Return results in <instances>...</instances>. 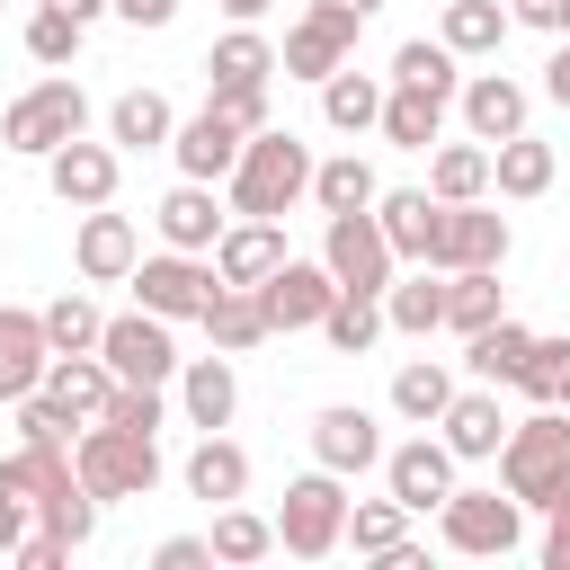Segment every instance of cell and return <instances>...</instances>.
<instances>
[{
	"mask_svg": "<svg viewBox=\"0 0 570 570\" xmlns=\"http://www.w3.org/2000/svg\"><path fill=\"white\" fill-rule=\"evenodd\" d=\"M321 9H347V18H374L383 0H321Z\"/></svg>",
	"mask_w": 570,
	"mask_h": 570,
	"instance_id": "59",
	"label": "cell"
},
{
	"mask_svg": "<svg viewBox=\"0 0 570 570\" xmlns=\"http://www.w3.org/2000/svg\"><path fill=\"white\" fill-rule=\"evenodd\" d=\"M436 534L445 552H472V561H508L525 543V508L508 490H445L436 499Z\"/></svg>",
	"mask_w": 570,
	"mask_h": 570,
	"instance_id": "6",
	"label": "cell"
},
{
	"mask_svg": "<svg viewBox=\"0 0 570 570\" xmlns=\"http://www.w3.org/2000/svg\"><path fill=\"white\" fill-rule=\"evenodd\" d=\"M187 490H196L205 508H232V499L249 490V454H240L223 428H205V436H196V454H187Z\"/></svg>",
	"mask_w": 570,
	"mask_h": 570,
	"instance_id": "28",
	"label": "cell"
},
{
	"mask_svg": "<svg viewBox=\"0 0 570 570\" xmlns=\"http://www.w3.org/2000/svg\"><path fill=\"white\" fill-rule=\"evenodd\" d=\"M80 36H89L80 18H62V9H45V0H36V18H27V53H36L45 71H62V62L80 53Z\"/></svg>",
	"mask_w": 570,
	"mask_h": 570,
	"instance_id": "45",
	"label": "cell"
},
{
	"mask_svg": "<svg viewBox=\"0 0 570 570\" xmlns=\"http://www.w3.org/2000/svg\"><path fill=\"white\" fill-rule=\"evenodd\" d=\"M214 107H223V116H232L240 134H258V125H276V116H267V80H249V89H214Z\"/></svg>",
	"mask_w": 570,
	"mask_h": 570,
	"instance_id": "49",
	"label": "cell"
},
{
	"mask_svg": "<svg viewBox=\"0 0 570 570\" xmlns=\"http://www.w3.org/2000/svg\"><path fill=\"white\" fill-rule=\"evenodd\" d=\"M151 223H160V240H169V249L214 258V240H223V223H232V214L214 205V187H205V178H187V187H169V196H160V214H151Z\"/></svg>",
	"mask_w": 570,
	"mask_h": 570,
	"instance_id": "22",
	"label": "cell"
},
{
	"mask_svg": "<svg viewBox=\"0 0 570 570\" xmlns=\"http://www.w3.org/2000/svg\"><path fill=\"white\" fill-rule=\"evenodd\" d=\"M62 552H71V543H62V534H45V525H27V543H18V552H9V561H27V570H53V561H62Z\"/></svg>",
	"mask_w": 570,
	"mask_h": 570,
	"instance_id": "51",
	"label": "cell"
},
{
	"mask_svg": "<svg viewBox=\"0 0 570 570\" xmlns=\"http://www.w3.org/2000/svg\"><path fill=\"white\" fill-rule=\"evenodd\" d=\"M0 9H9V0H0Z\"/></svg>",
	"mask_w": 570,
	"mask_h": 570,
	"instance_id": "62",
	"label": "cell"
},
{
	"mask_svg": "<svg viewBox=\"0 0 570 570\" xmlns=\"http://www.w3.org/2000/svg\"><path fill=\"white\" fill-rule=\"evenodd\" d=\"M490 321H499V267H454V276H445V321H436V330L472 338V330H490Z\"/></svg>",
	"mask_w": 570,
	"mask_h": 570,
	"instance_id": "37",
	"label": "cell"
},
{
	"mask_svg": "<svg viewBox=\"0 0 570 570\" xmlns=\"http://www.w3.org/2000/svg\"><path fill=\"white\" fill-rule=\"evenodd\" d=\"M36 321H45V347H53V356H80V347H98V330H107V312H98L80 285H71V294H53Z\"/></svg>",
	"mask_w": 570,
	"mask_h": 570,
	"instance_id": "42",
	"label": "cell"
},
{
	"mask_svg": "<svg viewBox=\"0 0 570 570\" xmlns=\"http://www.w3.org/2000/svg\"><path fill=\"white\" fill-rule=\"evenodd\" d=\"M205 561H214V543H205V534H169V543L151 552V570H205Z\"/></svg>",
	"mask_w": 570,
	"mask_h": 570,
	"instance_id": "50",
	"label": "cell"
},
{
	"mask_svg": "<svg viewBox=\"0 0 570 570\" xmlns=\"http://www.w3.org/2000/svg\"><path fill=\"white\" fill-rule=\"evenodd\" d=\"M561 410H570V374H561Z\"/></svg>",
	"mask_w": 570,
	"mask_h": 570,
	"instance_id": "61",
	"label": "cell"
},
{
	"mask_svg": "<svg viewBox=\"0 0 570 570\" xmlns=\"http://www.w3.org/2000/svg\"><path fill=\"white\" fill-rule=\"evenodd\" d=\"M36 525L45 534H62V543H89L98 534V499L71 481V490H53V499H36Z\"/></svg>",
	"mask_w": 570,
	"mask_h": 570,
	"instance_id": "46",
	"label": "cell"
},
{
	"mask_svg": "<svg viewBox=\"0 0 570 570\" xmlns=\"http://www.w3.org/2000/svg\"><path fill=\"white\" fill-rule=\"evenodd\" d=\"M543 98H552V107H570V36H561V45H552V62H543Z\"/></svg>",
	"mask_w": 570,
	"mask_h": 570,
	"instance_id": "54",
	"label": "cell"
},
{
	"mask_svg": "<svg viewBox=\"0 0 570 570\" xmlns=\"http://www.w3.org/2000/svg\"><path fill=\"white\" fill-rule=\"evenodd\" d=\"M561 36H570V0H561Z\"/></svg>",
	"mask_w": 570,
	"mask_h": 570,
	"instance_id": "60",
	"label": "cell"
},
{
	"mask_svg": "<svg viewBox=\"0 0 570 570\" xmlns=\"http://www.w3.org/2000/svg\"><path fill=\"white\" fill-rule=\"evenodd\" d=\"M45 9H62V18H80V27H98V18H107V0H45Z\"/></svg>",
	"mask_w": 570,
	"mask_h": 570,
	"instance_id": "57",
	"label": "cell"
},
{
	"mask_svg": "<svg viewBox=\"0 0 570 570\" xmlns=\"http://www.w3.org/2000/svg\"><path fill=\"white\" fill-rule=\"evenodd\" d=\"M508 18H517V27H552V36H561V0H508Z\"/></svg>",
	"mask_w": 570,
	"mask_h": 570,
	"instance_id": "56",
	"label": "cell"
},
{
	"mask_svg": "<svg viewBox=\"0 0 570 570\" xmlns=\"http://www.w3.org/2000/svg\"><path fill=\"white\" fill-rule=\"evenodd\" d=\"M508 27H517V18H508L499 0H445L436 45H445L454 62H481V53H499V45H508Z\"/></svg>",
	"mask_w": 570,
	"mask_h": 570,
	"instance_id": "30",
	"label": "cell"
},
{
	"mask_svg": "<svg viewBox=\"0 0 570 570\" xmlns=\"http://www.w3.org/2000/svg\"><path fill=\"white\" fill-rule=\"evenodd\" d=\"M36 392H53L71 419H98L107 410V392H116V374H107V356L98 347H80V356H45V383Z\"/></svg>",
	"mask_w": 570,
	"mask_h": 570,
	"instance_id": "27",
	"label": "cell"
},
{
	"mask_svg": "<svg viewBox=\"0 0 570 570\" xmlns=\"http://www.w3.org/2000/svg\"><path fill=\"white\" fill-rule=\"evenodd\" d=\"M116 18H134V27H169L178 18V0H107Z\"/></svg>",
	"mask_w": 570,
	"mask_h": 570,
	"instance_id": "55",
	"label": "cell"
},
{
	"mask_svg": "<svg viewBox=\"0 0 570 570\" xmlns=\"http://www.w3.org/2000/svg\"><path fill=\"white\" fill-rule=\"evenodd\" d=\"M508 258V214H490L481 196L463 205H436V232H428V267H499Z\"/></svg>",
	"mask_w": 570,
	"mask_h": 570,
	"instance_id": "10",
	"label": "cell"
},
{
	"mask_svg": "<svg viewBox=\"0 0 570 570\" xmlns=\"http://www.w3.org/2000/svg\"><path fill=\"white\" fill-rule=\"evenodd\" d=\"M392 80H410V89H436V98H454V89H463L454 53H445V45H428V36H410V45L392 53Z\"/></svg>",
	"mask_w": 570,
	"mask_h": 570,
	"instance_id": "44",
	"label": "cell"
},
{
	"mask_svg": "<svg viewBox=\"0 0 570 570\" xmlns=\"http://www.w3.org/2000/svg\"><path fill=\"white\" fill-rule=\"evenodd\" d=\"M312 205H321V214H356V205H374V160H356V151L312 160Z\"/></svg>",
	"mask_w": 570,
	"mask_h": 570,
	"instance_id": "41",
	"label": "cell"
},
{
	"mask_svg": "<svg viewBox=\"0 0 570 570\" xmlns=\"http://www.w3.org/2000/svg\"><path fill=\"white\" fill-rule=\"evenodd\" d=\"M356 27H365V18H347V9H321V0H312V9L285 27L276 71H285V80H330V71L356 53Z\"/></svg>",
	"mask_w": 570,
	"mask_h": 570,
	"instance_id": "11",
	"label": "cell"
},
{
	"mask_svg": "<svg viewBox=\"0 0 570 570\" xmlns=\"http://www.w3.org/2000/svg\"><path fill=\"white\" fill-rule=\"evenodd\" d=\"M454 107H463V134H472V142H508V134H525V89H517L508 71H472V80L454 89Z\"/></svg>",
	"mask_w": 570,
	"mask_h": 570,
	"instance_id": "19",
	"label": "cell"
},
{
	"mask_svg": "<svg viewBox=\"0 0 570 570\" xmlns=\"http://www.w3.org/2000/svg\"><path fill=\"white\" fill-rule=\"evenodd\" d=\"M445 107H454V98H436V89H410V80H392V89H383V116H374V134H383L392 151H428V142L445 134Z\"/></svg>",
	"mask_w": 570,
	"mask_h": 570,
	"instance_id": "23",
	"label": "cell"
},
{
	"mask_svg": "<svg viewBox=\"0 0 570 570\" xmlns=\"http://www.w3.org/2000/svg\"><path fill=\"white\" fill-rule=\"evenodd\" d=\"M223 18H240V27H258V18H267V0H223Z\"/></svg>",
	"mask_w": 570,
	"mask_h": 570,
	"instance_id": "58",
	"label": "cell"
},
{
	"mask_svg": "<svg viewBox=\"0 0 570 570\" xmlns=\"http://www.w3.org/2000/svg\"><path fill=\"white\" fill-rule=\"evenodd\" d=\"M9 410H18V445H71V428H80L53 392H27V401H9Z\"/></svg>",
	"mask_w": 570,
	"mask_h": 570,
	"instance_id": "48",
	"label": "cell"
},
{
	"mask_svg": "<svg viewBox=\"0 0 570 570\" xmlns=\"http://www.w3.org/2000/svg\"><path fill=\"white\" fill-rule=\"evenodd\" d=\"M561 374H570V338H534L508 392H525V401H561Z\"/></svg>",
	"mask_w": 570,
	"mask_h": 570,
	"instance_id": "47",
	"label": "cell"
},
{
	"mask_svg": "<svg viewBox=\"0 0 570 570\" xmlns=\"http://www.w3.org/2000/svg\"><path fill=\"white\" fill-rule=\"evenodd\" d=\"M45 187H53L62 205H107V196H116V142H89V134L53 142V151H45Z\"/></svg>",
	"mask_w": 570,
	"mask_h": 570,
	"instance_id": "16",
	"label": "cell"
},
{
	"mask_svg": "<svg viewBox=\"0 0 570 570\" xmlns=\"http://www.w3.org/2000/svg\"><path fill=\"white\" fill-rule=\"evenodd\" d=\"M436 321H445V267H419V276H401V267H392V285H383V330L428 338Z\"/></svg>",
	"mask_w": 570,
	"mask_h": 570,
	"instance_id": "29",
	"label": "cell"
},
{
	"mask_svg": "<svg viewBox=\"0 0 570 570\" xmlns=\"http://www.w3.org/2000/svg\"><path fill=\"white\" fill-rule=\"evenodd\" d=\"M525 347H534V330L499 312L490 330H472V338H463V365H472V383H517V365H525Z\"/></svg>",
	"mask_w": 570,
	"mask_h": 570,
	"instance_id": "36",
	"label": "cell"
},
{
	"mask_svg": "<svg viewBox=\"0 0 570 570\" xmlns=\"http://www.w3.org/2000/svg\"><path fill=\"white\" fill-rule=\"evenodd\" d=\"M125 285H134L142 312H160V321H196L205 294H214L223 276H214V258H196V249H160V258H134Z\"/></svg>",
	"mask_w": 570,
	"mask_h": 570,
	"instance_id": "9",
	"label": "cell"
},
{
	"mask_svg": "<svg viewBox=\"0 0 570 570\" xmlns=\"http://www.w3.org/2000/svg\"><path fill=\"white\" fill-rule=\"evenodd\" d=\"M18 543H27V499L0 490V552H18Z\"/></svg>",
	"mask_w": 570,
	"mask_h": 570,
	"instance_id": "53",
	"label": "cell"
},
{
	"mask_svg": "<svg viewBox=\"0 0 570 570\" xmlns=\"http://www.w3.org/2000/svg\"><path fill=\"white\" fill-rule=\"evenodd\" d=\"M338 543H356L365 561H383V552L410 543V508H401V499H347V534H338Z\"/></svg>",
	"mask_w": 570,
	"mask_h": 570,
	"instance_id": "40",
	"label": "cell"
},
{
	"mask_svg": "<svg viewBox=\"0 0 570 570\" xmlns=\"http://www.w3.org/2000/svg\"><path fill=\"white\" fill-rule=\"evenodd\" d=\"M383 490H392L410 517H428V508L454 490V454H445V436H410V445H392V454H383Z\"/></svg>",
	"mask_w": 570,
	"mask_h": 570,
	"instance_id": "15",
	"label": "cell"
},
{
	"mask_svg": "<svg viewBox=\"0 0 570 570\" xmlns=\"http://www.w3.org/2000/svg\"><path fill=\"white\" fill-rule=\"evenodd\" d=\"M428 196H436V205L490 196V142H436V151H428Z\"/></svg>",
	"mask_w": 570,
	"mask_h": 570,
	"instance_id": "34",
	"label": "cell"
},
{
	"mask_svg": "<svg viewBox=\"0 0 570 570\" xmlns=\"http://www.w3.org/2000/svg\"><path fill=\"white\" fill-rule=\"evenodd\" d=\"M134 258H142L134 223H125V214H107V205H80V232H71V267H80L89 285H125V276H134Z\"/></svg>",
	"mask_w": 570,
	"mask_h": 570,
	"instance_id": "14",
	"label": "cell"
},
{
	"mask_svg": "<svg viewBox=\"0 0 570 570\" xmlns=\"http://www.w3.org/2000/svg\"><path fill=\"white\" fill-rule=\"evenodd\" d=\"M321 267L347 285V294H383L392 285V240H383V223H374V205H356V214H330V232H321Z\"/></svg>",
	"mask_w": 570,
	"mask_h": 570,
	"instance_id": "7",
	"label": "cell"
},
{
	"mask_svg": "<svg viewBox=\"0 0 570 570\" xmlns=\"http://www.w3.org/2000/svg\"><path fill=\"white\" fill-rule=\"evenodd\" d=\"M240 142H249V134H240V125H232V116H223L214 98H205V107H196V116H187V125L169 134V151H178V169H187V178H205V187H214V178H232V160H240Z\"/></svg>",
	"mask_w": 570,
	"mask_h": 570,
	"instance_id": "18",
	"label": "cell"
},
{
	"mask_svg": "<svg viewBox=\"0 0 570 570\" xmlns=\"http://www.w3.org/2000/svg\"><path fill=\"white\" fill-rule=\"evenodd\" d=\"M71 472H80V490H89L98 508H107V499H151V481H160V436H134V428H116V419H80Z\"/></svg>",
	"mask_w": 570,
	"mask_h": 570,
	"instance_id": "3",
	"label": "cell"
},
{
	"mask_svg": "<svg viewBox=\"0 0 570 570\" xmlns=\"http://www.w3.org/2000/svg\"><path fill=\"white\" fill-rule=\"evenodd\" d=\"M312 463H321V472H338V481H356L365 463H383V428H374V410L330 401V410L312 419Z\"/></svg>",
	"mask_w": 570,
	"mask_h": 570,
	"instance_id": "13",
	"label": "cell"
},
{
	"mask_svg": "<svg viewBox=\"0 0 570 570\" xmlns=\"http://www.w3.org/2000/svg\"><path fill=\"white\" fill-rule=\"evenodd\" d=\"M454 401V374L436 365V356H410L401 374H392V410L410 419V428H436V410Z\"/></svg>",
	"mask_w": 570,
	"mask_h": 570,
	"instance_id": "39",
	"label": "cell"
},
{
	"mask_svg": "<svg viewBox=\"0 0 570 570\" xmlns=\"http://www.w3.org/2000/svg\"><path fill=\"white\" fill-rule=\"evenodd\" d=\"M552 142H534V134H508V142H490V187L499 196H543L552 187Z\"/></svg>",
	"mask_w": 570,
	"mask_h": 570,
	"instance_id": "35",
	"label": "cell"
},
{
	"mask_svg": "<svg viewBox=\"0 0 570 570\" xmlns=\"http://www.w3.org/2000/svg\"><path fill=\"white\" fill-rule=\"evenodd\" d=\"M196 321H205V338H214L223 356H249L258 338H276V330H267V303H258V285H214Z\"/></svg>",
	"mask_w": 570,
	"mask_h": 570,
	"instance_id": "24",
	"label": "cell"
},
{
	"mask_svg": "<svg viewBox=\"0 0 570 570\" xmlns=\"http://www.w3.org/2000/svg\"><path fill=\"white\" fill-rule=\"evenodd\" d=\"M276 258H285V223H267V214H240L214 240V276L223 285H258V276H276Z\"/></svg>",
	"mask_w": 570,
	"mask_h": 570,
	"instance_id": "20",
	"label": "cell"
},
{
	"mask_svg": "<svg viewBox=\"0 0 570 570\" xmlns=\"http://www.w3.org/2000/svg\"><path fill=\"white\" fill-rule=\"evenodd\" d=\"M71 134H89V98H80V80H36V89H18L9 98V116H0V151H27V160H45L53 142H71Z\"/></svg>",
	"mask_w": 570,
	"mask_h": 570,
	"instance_id": "4",
	"label": "cell"
},
{
	"mask_svg": "<svg viewBox=\"0 0 570 570\" xmlns=\"http://www.w3.org/2000/svg\"><path fill=\"white\" fill-rule=\"evenodd\" d=\"M321 338L338 347V356H365L374 338H383V294H330V312H321Z\"/></svg>",
	"mask_w": 570,
	"mask_h": 570,
	"instance_id": "38",
	"label": "cell"
},
{
	"mask_svg": "<svg viewBox=\"0 0 570 570\" xmlns=\"http://www.w3.org/2000/svg\"><path fill=\"white\" fill-rule=\"evenodd\" d=\"M543 570H570V499H561L552 525H543Z\"/></svg>",
	"mask_w": 570,
	"mask_h": 570,
	"instance_id": "52",
	"label": "cell"
},
{
	"mask_svg": "<svg viewBox=\"0 0 570 570\" xmlns=\"http://www.w3.org/2000/svg\"><path fill=\"white\" fill-rule=\"evenodd\" d=\"M45 321L36 312H18V303H0V401H27L36 383H45Z\"/></svg>",
	"mask_w": 570,
	"mask_h": 570,
	"instance_id": "25",
	"label": "cell"
},
{
	"mask_svg": "<svg viewBox=\"0 0 570 570\" xmlns=\"http://www.w3.org/2000/svg\"><path fill=\"white\" fill-rule=\"evenodd\" d=\"M205 80H214V89L276 80V45H267L258 27H240V18H232V36H214V53H205Z\"/></svg>",
	"mask_w": 570,
	"mask_h": 570,
	"instance_id": "31",
	"label": "cell"
},
{
	"mask_svg": "<svg viewBox=\"0 0 570 570\" xmlns=\"http://www.w3.org/2000/svg\"><path fill=\"white\" fill-rule=\"evenodd\" d=\"M330 294H338V276L321 267V258H276V276H258V303H267V330H321V312H330Z\"/></svg>",
	"mask_w": 570,
	"mask_h": 570,
	"instance_id": "12",
	"label": "cell"
},
{
	"mask_svg": "<svg viewBox=\"0 0 570 570\" xmlns=\"http://www.w3.org/2000/svg\"><path fill=\"white\" fill-rule=\"evenodd\" d=\"M178 410H187V428H232L240 374H232L223 347H214V356H178Z\"/></svg>",
	"mask_w": 570,
	"mask_h": 570,
	"instance_id": "21",
	"label": "cell"
},
{
	"mask_svg": "<svg viewBox=\"0 0 570 570\" xmlns=\"http://www.w3.org/2000/svg\"><path fill=\"white\" fill-rule=\"evenodd\" d=\"M338 534H347V481H338V472H303V481H285L276 552H294V561H330Z\"/></svg>",
	"mask_w": 570,
	"mask_h": 570,
	"instance_id": "5",
	"label": "cell"
},
{
	"mask_svg": "<svg viewBox=\"0 0 570 570\" xmlns=\"http://www.w3.org/2000/svg\"><path fill=\"white\" fill-rule=\"evenodd\" d=\"M436 436H445V454H454V463H490V454H499V436H508V419H499V383L454 392V401L436 410Z\"/></svg>",
	"mask_w": 570,
	"mask_h": 570,
	"instance_id": "17",
	"label": "cell"
},
{
	"mask_svg": "<svg viewBox=\"0 0 570 570\" xmlns=\"http://www.w3.org/2000/svg\"><path fill=\"white\" fill-rule=\"evenodd\" d=\"M205 543H214V561H267L276 552V517H258V508L232 499V508H214V534Z\"/></svg>",
	"mask_w": 570,
	"mask_h": 570,
	"instance_id": "43",
	"label": "cell"
},
{
	"mask_svg": "<svg viewBox=\"0 0 570 570\" xmlns=\"http://www.w3.org/2000/svg\"><path fill=\"white\" fill-rule=\"evenodd\" d=\"M374 223H383L392 258H419L428 267V232H436V196L428 187H374Z\"/></svg>",
	"mask_w": 570,
	"mask_h": 570,
	"instance_id": "26",
	"label": "cell"
},
{
	"mask_svg": "<svg viewBox=\"0 0 570 570\" xmlns=\"http://www.w3.org/2000/svg\"><path fill=\"white\" fill-rule=\"evenodd\" d=\"M98 356H107V374H116V383H160V392L178 383L169 321H160V312H142V303H134V312H116V321L98 330Z\"/></svg>",
	"mask_w": 570,
	"mask_h": 570,
	"instance_id": "8",
	"label": "cell"
},
{
	"mask_svg": "<svg viewBox=\"0 0 570 570\" xmlns=\"http://www.w3.org/2000/svg\"><path fill=\"white\" fill-rule=\"evenodd\" d=\"M321 116H330L338 134H374V116H383V80L356 71V62H338V71L321 80Z\"/></svg>",
	"mask_w": 570,
	"mask_h": 570,
	"instance_id": "33",
	"label": "cell"
},
{
	"mask_svg": "<svg viewBox=\"0 0 570 570\" xmlns=\"http://www.w3.org/2000/svg\"><path fill=\"white\" fill-rule=\"evenodd\" d=\"M499 490L517 508H534V517H552L570 499V410L561 401H543L534 419H508V436H499Z\"/></svg>",
	"mask_w": 570,
	"mask_h": 570,
	"instance_id": "1",
	"label": "cell"
},
{
	"mask_svg": "<svg viewBox=\"0 0 570 570\" xmlns=\"http://www.w3.org/2000/svg\"><path fill=\"white\" fill-rule=\"evenodd\" d=\"M223 187H232V214H267V223H285L294 196H312V151H303V134L258 125V134L240 142V160H232Z\"/></svg>",
	"mask_w": 570,
	"mask_h": 570,
	"instance_id": "2",
	"label": "cell"
},
{
	"mask_svg": "<svg viewBox=\"0 0 570 570\" xmlns=\"http://www.w3.org/2000/svg\"><path fill=\"white\" fill-rule=\"evenodd\" d=\"M169 134H178V116H169L160 89H125V98L107 107V142H116V151H160Z\"/></svg>",
	"mask_w": 570,
	"mask_h": 570,
	"instance_id": "32",
	"label": "cell"
}]
</instances>
